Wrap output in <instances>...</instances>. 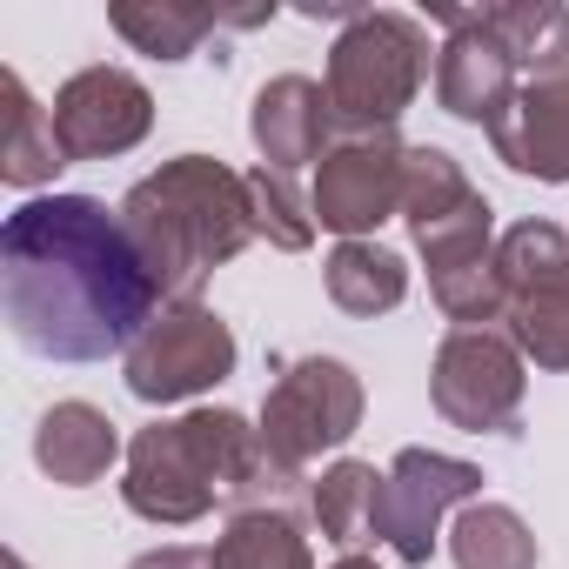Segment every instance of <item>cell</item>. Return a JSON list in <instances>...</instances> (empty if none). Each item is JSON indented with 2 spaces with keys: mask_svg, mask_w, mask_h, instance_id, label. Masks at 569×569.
I'll return each mask as SVG.
<instances>
[{
  "mask_svg": "<svg viewBox=\"0 0 569 569\" xmlns=\"http://www.w3.org/2000/svg\"><path fill=\"white\" fill-rule=\"evenodd\" d=\"M8 336L41 362H108L168 309L134 254L121 208L94 194H34L0 228Z\"/></svg>",
  "mask_w": 569,
  "mask_h": 569,
  "instance_id": "6da1fadb",
  "label": "cell"
},
{
  "mask_svg": "<svg viewBox=\"0 0 569 569\" xmlns=\"http://www.w3.org/2000/svg\"><path fill=\"white\" fill-rule=\"evenodd\" d=\"M274 482L289 476L268 462L261 429L234 409H188L174 422H148L121 462V502L161 529H188L208 509H261Z\"/></svg>",
  "mask_w": 569,
  "mask_h": 569,
  "instance_id": "7a4b0ae2",
  "label": "cell"
},
{
  "mask_svg": "<svg viewBox=\"0 0 569 569\" xmlns=\"http://www.w3.org/2000/svg\"><path fill=\"white\" fill-rule=\"evenodd\" d=\"M121 228L148 261L161 302H201L208 274L228 268L254 241L248 174L214 154H174L121 194Z\"/></svg>",
  "mask_w": 569,
  "mask_h": 569,
  "instance_id": "3957f363",
  "label": "cell"
},
{
  "mask_svg": "<svg viewBox=\"0 0 569 569\" xmlns=\"http://www.w3.org/2000/svg\"><path fill=\"white\" fill-rule=\"evenodd\" d=\"M429 28L396 8H362L329 48V108L349 134H396L429 81Z\"/></svg>",
  "mask_w": 569,
  "mask_h": 569,
  "instance_id": "277c9868",
  "label": "cell"
},
{
  "mask_svg": "<svg viewBox=\"0 0 569 569\" xmlns=\"http://www.w3.org/2000/svg\"><path fill=\"white\" fill-rule=\"evenodd\" d=\"M362 376L342 362V356H302L274 376V389L261 396V449L268 462L302 482V469L329 449H342L356 429H362Z\"/></svg>",
  "mask_w": 569,
  "mask_h": 569,
  "instance_id": "5b68a950",
  "label": "cell"
},
{
  "mask_svg": "<svg viewBox=\"0 0 569 569\" xmlns=\"http://www.w3.org/2000/svg\"><path fill=\"white\" fill-rule=\"evenodd\" d=\"M121 376L134 402H154V409L194 402L234 376V329L208 302H174L134 336V349L121 356Z\"/></svg>",
  "mask_w": 569,
  "mask_h": 569,
  "instance_id": "8992f818",
  "label": "cell"
},
{
  "mask_svg": "<svg viewBox=\"0 0 569 569\" xmlns=\"http://www.w3.org/2000/svg\"><path fill=\"white\" fill-rule=\"evenodd\" d=\"M429 396L436 416L462 436H509L529 396L522 349L502 329H449L436 362H429Z\"/></svg>",
  "mask_w": 569,
  "mask_h": 569,
  "instance_id": "52a82bcc",
  "label": "cell"
},
{
  "mask_svg": "<svg viewBox=\"0 0 569 569\" xmlns=\"http://www.w3.org/2000/svg\"><path fill=\"white\" fill-rule=\"evenodd\" d=\"M482 496V469L442 449H402L382 469V509H376V542L396 549V562L422 569L436 556V529L449 509H469Z\"/></svg>",
  "mask_w": 569,
  "mask_h": 569,
  "instance_id": "ba28073f",
  "label": "cell"
},
{
  "mask_svg": "<svg viewBox=\"0 0 569 569\" xmlns=\"http://www.w3.org/2000/svg\"><path fill=\"white\" fill-rule=\"evenodd\" d=\"M402 174L409 148L396 134H342L316 168V228H336L342 241H369L389 214H402Z\"/></svg>",
  "mask_w": 569,
  "mask_h": 569,
  "instance_id": "9c48e42d",
  "label": "cell"
},
{
  "mask_svg": "<svg viewBox=\"0 0 569 569\" xmlns=\"http://www.w3.org/2000/svg\"><path fill=\"white\" fill-rule=\"evenodd\" d=\"M154 128V94L128 68H81L54 94V134L68 161H114Z\"/></svg>",
  "mask_w": 569,
  "mask_h": 569,
  "instance_id": "30bf717a",
  "label": "cell"
},
{
  "mask_svg": "<svg viewBox=\"0 0 569 569\" xmlns=\"http://www.w3.org/2000/svg\"><path fill=\"white\" fill-rule=\"evenodd\" d=\"M429 14L449 28V41L436 48V101H442V114H456V121H469V128L489 134L502 121V108L516 101L522 68L482 28H469L462 8H429Z\"/></svg>",
  "mask_w": 569,
  "mask_h": 569,
  "instance_id": "8fae6325",
  "label": "cell"
},
{
  "mask_svg": "<svg viewBox=\"0 0 569 569\" xmlns=\"http://www.w3.org/2000/svg\"><path fill=\"white\" fill-rule=\"evenodd\" d=\"M489 148H496L502 168H516L529 181H549V188L569 181V61L542 68V74H522L516 101L489 128Z\"/></svg>",
  "mask_w": 569,
  "mask_h": 569,
  "instance_id": "7c38bea8",
  "label": "cell"
},
{
  "mask_svg": "<svg viewBox=\"0 0 569 569\" xmlns=\"http://www.w3.org/2000/svg\"><path fill=\"white\" fill-rule=\"evenodd\" d=\"M329 128H336L329 88L309 74H274L248 108V134L261 148V168H281V174H302L309 161L322 168V154L336 148Z\"/></svg>",
  "mask_w": 569,
  "mask_h": 569,
  "instance_id": "4fadbf2b",
  "label": "cell"
},
{
  "mask_svg": "<svg viewBox=\"0 0 569 569\" xmlns=\"http://www.w3.org/2000/svg\"><path fill=\"white\" fill-rule=\"evenodd\" d=\"M34 462L61 489H88L114 462H128V449H121V429L108 422V409H94V402H54L41 416V429H34Z\"/></svg>",
  "mask_w": 569,
  "mask_h": 569,
  "instance_id": "5bb4252c",
  "label": "cell"
},
{
  "mask_svg": "<svg viewBox=\"0 0 569 569\" xmlns=\"http://www.w3.org/2000/svg\"><path fill=\"white\" fill-rule=\"evenodd\" d=\"M114 34L148 54V61H188L214 28H254L274 21V8H248V14H214V8H174V0H114L108 8Z\"/></svg>",
  "mask_w": 569,
  "mask_h": 569,
  "instance_id": "9a60e30c",
  "label": "cell"
},
{
  "mask_svg": "<svg viewBox=\"0 0 569 569\" xmlns=\"http://www.w3.org/2000/svg\"><path fill=\"white\" fill-rule=\"evenodd\" d=\"M469 28H482L516 68L542 74L569 61V8L562 0H502V8H462Z\"/></svg>",
  "mask_w": 569,
  "mask_h": 569,
  "instance_id": "2e32d148",
  "label": "cell"
},
{
  "mask_svg": "<svg viewBox=\"0 0 569 569\" xmlns=\"http://www.w3.org/2000/svg\"><path fill=\"white\" fill-rule=\"evenodd\" d=\"M0 94H8V141H0V181H8V188H48V181L68 168L61 134H54V108H41L14 68L0 74Z\"/></svg>",
  "mask_w": 569,
  "mask_h": 569,
  "instance_id": "e0dca14e",
  "label": "cell"
},
{
  "mask_svg": "<svg viewBox=\"0 0 569 569\" xmlns=\"http://www.w3.org/2000/svg\"><path fill=\"white\" fill-rule=\"evenodd\" d=\"M329 302L342 316H389L409 302V261L382 241H342L329 254Z\"/></svg>",
  "mask_w": 569,
  "mask_h": 569,
  "instance_id": "ac0fdd59",
  "label": "cell"
},
{
  "mask_svg": "<svg viewBox=\"0 0 569 569\" xmlns=\"http://www.w3.org/2000/svg\"><path fill=\"white\" fill-rule=\"evenodd\" d=\"M214 569H316L309 536L289 509H234L214 536Z\"/></svg>",
  "mask_w": 569,
  "mask_h": 569,
  "instance_id": "d6986e66",
  "label": "cell"
},
{
  "mask_svg": "<svg viewBox=\"0 0 569 569\" xmlns=\"http://www.w3.org/2000/svg\"><path fill=\"white\" fill-rule=\"evenodd\" d=\"M489 194L462 174V161L449 154V148H409V174H402V221H409V234H429V228H442V221H456V214H469V208H482Z\"/></svg>",
  "mask_w": 569,
  "mask_h": 569,
  "instance_id": "ffe728a7",
  "label": "cell"
},
{
  "mask_svg": "<svg viewBox=\"0 0 569 569\" xmlns=\"http://www.w3.org/2000/svg\"><path fill=\"white\" fill-rule=\"evenodd\" d=\"M309 509H316L322 536L342 542L349 556H356L362 542H376V509H382V476H376V462L342 456L336 469H322V482H309Z\"/></svg>",
  "mask_w": 569,
  "mask_h": 569,
  "instance_id": "44dd1931",
  "label": "cell"
},
{
  "mask_svg": "<svg viewBox=\"0 0 569 569\" xmlns=\"http://www.w3.org/2000/svg\"><path fill=\"white\" fill-rule=\"evenodd\" d=\"M449 556L456 569H536L542 562L529 522L509 502H469L449 529Z\"/></svg>",
  "mask_w": 569,
  "mask_h": 569,
  "instance_id": "7402d4cb",
  "label": "cell"
},
{
  "mask_svg": "<svg viewBox=\"0 0 569 569\" xmlns=\"http://www.w3.org/2000/svg\"><path fill=\"white\" fill-rule=\"evenodd\" d=\"M502 336L522 349V362L536 369H569V281H549L536 296H516L502 316Z\"/></svg>",
  "mask_w": 569,
  "mask_h": 569,
  "instance_id": "603a6c76",
  "label": "cell"
},
{
  "mask_svg": "<svg viewBox=\"0 0 569 569\" xmlns=\"http://www.w3.org/2000/svg\"><path fill=\"white\" fill-rule=\"evenodd\" d=\"M496 268H502L509 302L549 289V281H569V234H562L556 221H516V228L496 241Z\"/></svg>",
  "mask_w": 569,
  "mask_h": 569,
  "instance_id": "cb8c5ba5",
  "label": "cell"
},
{
  "mask_svg": "<svg viewBox=\"0 0 569 569\" xmlns=\"http://www.w3.org/2000/svg\"><path fill=\"white\" fill-rule=\"evenodd\" d=\"M248 208H254V234L281 254H302L316 241V208L296 194V174L281 168H254L248 174Z\"/></svg>",
  "mask_w": 569,
  "mask_h": 569,
  "instance_id": "d4e9b609",
  "label": "cell"
},
{
  "mask_svg": "<svg viewBox=\"0 0 569 569\" xmlns=\"http://www.w3.org/2000/svg\"><path fill=\"white\" fill-rule=\"evenodd\" d=\"M128 569H214V549H181V542H168V549L134 556Z\"/></svg>",
  "mask_w": 569,
  "mask_h": 569,
  "instance_id": "484cf974",
  "label": "cell"
},
{
  "mask_svg": "<svg viewBox=\"0 0 569 569\" xmlns=\"http://www.w3.org/2000/svg\"><path fill=\"white\" fill-rule=\"evenodd\" d=\"M336 569H376V562H369V556H342Z\"/></svg>",
  "mask_w": 569,
  "mask_h": 569,
  "instance_id": "4316f807",
  "label": "cell"
},
{
  "mask_svg": "<svg viewBox=\"0 0 569 569\" xmlns=\"http://www.w3.org/2000/svg\"><path fill=\"white\" fill-rule=\"evenodd\" d=\"M8 569H28V556H14V549H8Z\"/></svg>",
  "mask_w": 569,
  "mask_h": 569,
  "instance_id": "83f0119b",
  "label": "cell"
}]
</instances>
